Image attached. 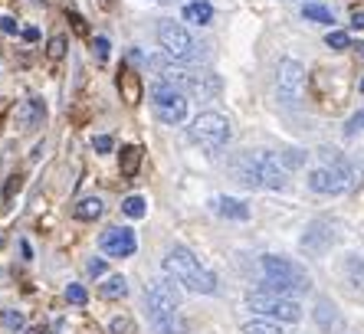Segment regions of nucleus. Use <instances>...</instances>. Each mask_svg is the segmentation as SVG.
Segmentation results:
<instances>
[{"mask_svg":"<svg viewBox=\"0 0 364 334\" xmlns=\"http://www.w3.org/2000/svg\"><path fill=\"white\" fill-rule=\"evenodd\" d=\"M184 20L194 26H207L213 20V7L207 0H194V4H187L184 7Z\"/></svg>","mask_w":364,"mask_h":334,"instance_id":"16","label":"nucleus"},{"mask_svg":"<svg viewBox=\"0 0 364 334\" xmlns=\"http://www.w3.org/2000/svg\"><path fill=\"white\" fill-rule=\"evenodd\" d=\"M151 109L154 115H158V122H164V125H181L187 118V95L181 92L178 85L171 82H158L151 89Z\"/></svg>","mask_w":364,"mask_h":334,"instance_id":"7","label":"nucleus"},{"mask_svg":"<svg viewBox=\"0 0 364 334\" xmlns=\"http://www.w3.org/2000/svg\"><path fill=\"white\" fill-rule=\"evenodd\" d=\"M351 26H358V30H361V26H364V14H355V17H351Z\"/></svg>","mask_w":364,"mask_h":334,"instance_id":"37","label":"nucleus"},{"mask_svg":"<svg viewBox=\"0 0 364 334\" xmlns=\"http://www.w3.org/2000/svg\"><path fill=\"white\" fill-rule=\"evenodd\" d=\"M102 213H105L102 197H82V200L73 207V217H76V220H99Z\"/></svg>","mask_w":364,"mask_h":334,"instance_id":"17","label":"nucleus"},{"mask_svg":"<svg viewBox=\"0 0 364 334\" xmlns=\"http://www.w3.org/2000/svg\"><path fill=\"white\" fill-rule=\"evenodd\" d=\"M315 321L325 328V331H331V328H338L341 321H338V311H335V305L331 301H318V308H315Z\"/></svg>","mask_w":364,"mask_h":334,"instance_id":"20","label":"nucleus"},{"mask_svg":"<svg viewBox=\"0 0 364 334\" xmlns=\"http://www.w3.org/2000/svg\"><path fill=\"white\" fill-rule=\"evenodd\" d=\"M259 269H263V282H266V292H276V295H302L312 289V279L305 272L299 262L286 259V256H263L259 259Z\"/></svg>","mask_w":364,"mask_h":334,"instance_id":"3","label":"nucleus"},{"mask_svg":"<svg viewBox=\"0 0 364 334\" xmlns=\"http://www.w3.org/2000/svg\"><path fill=\"white\" fill-rule=\"evenodd\" d=\"M358 131H364V109L358 112V115L348 118V125H345V134H348V138H351V134H358Z\"/></svg>","mask_w":364,"mask_h":334,"instance_id":"30","label":"nucleus"},{"mask_svg":"<svg viewBox=\"0 0 364 334\" xmlns=\"http://www.w3.org/2000/svg\"><path fill=\"white\" fill-rule=\"evenodd\" d=\"M30 334H53V331H46V328H36V331H30Z\"/></svg>","mask_w":364,"mask_h":334,"instance_id":"38","label":"nucleus"},{"mask_svg":"<svg viewBox=\"0 0 364 334\" xmlns=\"http://www.w3.org/2000/svg\"><path fill=\"white\" fill-rule=\"evenodd\" d=\"M23 40L36 43V40H40V30H33V26H26V30H23Z\"/></svg>","mask_w":364,"mask_h":334,"instance_id":"35","label":"nucleus"},{"mask_svg":"<svg viewBox=\"0 0 364 334\" xmlns=\"http://www.w3.org/2000/svg\"><path fill=\"white\" fill-rule=\"evenodd\" d=\"M144 308H148V325L154 334H187V321L181 315V298L174 292V282H168V279L148 282Z\"/></svg>","mask_w":364,"mask_h":334,"instance_id":"1","label":"nucleus"},{"mask_svg":"<svg viewBox=\"0 0 364 334\" xmlns=\"http://www.w3.org/2000/svg\"><path fill=\"white\" fill-rule=\"evenodd\" d=\"M0 321H4L10 331H20V328H23V315H20V311H4V315H0Z\"/></svg>","mask_w":364,"mask_h":334,"instance_id":"29","label":"nucleus"},{"mask_svg":"<svg viewBox=\"0 0 364 334\" xmlns=\"http://www.w3.org/2000/svg\"><path fill=\"white\" fill-rule=\"evenodd\" d=\"M237 177L246 187H269V190H279L289 181V167L282 164L279 154L272 151H256V154H246L237 164Z\"/></svg>","mask_w":364,"mask_h":334,"instance_id":"4","label":"nucleus"},{"mask_svg":"<svg viewBox=\"0 0 364 334\" xmlns=\"http://www.w3.org/2000/svg\"><path fill=\"white\" fill-rule=\"evenodd\" d=\"M99 295L102 298H125L128 295V279L125 276H109L99 285Z\"/></svg>","mask_w":364,"mask_h":334,"instance_id":"18","label":"nucleus"},{"mask_svg":"<svg viewBox=\"0 0 364 334\" xmlns=\"http://www.w3.org/2000/svg\"><path fill=\"white\" fill-rule=\"evenodd\" d=\"M69 17V23H73V30H76L79 36H89V26H85V20L79 17V14H66Z\"/></svg>","mask_w":364,"mask_h":334,"instance_id":"31","label":"nucleus"},{"mask_svg":"<svg viewBox=\"0 0 364 334\" xmlns=\"http://www.w3.org/2000/svg\"><path fill=\"white\" fill-rule=\"evenodd\" d=\"M0 30H4V33H17V23H14V17H0Z\"/></svg>","mask_w":364,"mask_h":334,"instance_id":"34","label":"nucleus"},{"mask_svg":"<svg viewBox=\"0 0 364 334\" xmlns=\"http://www.w3.org/2000/svg\"><path fill=\"white\" fill-rule=\"evenodd\" d=\"M302 82H305V69L296 59H282L276 69V89H279L282 102H296L302 95Z\"/></svg>","mask_w":364,"mask_h":334,"instance_id":"11","label":"nucleus"},{"mask_svg":"<svg viewBox=\"0 0 364 334\" xmlns=\"http://www.w3.org/2000/svg\"><path fill=\"white\" fill-rule=\"evenodd\" d=\"M99 246L112 259H128V256H135V249H138V236H135V230H128V226H112V230L102 233Z\"/></svg>","mask_w":364,"mask_h":334,"instance_id":"10","label":"nucleus"},{"mask_svg":"<svg viewBox=\"0 0 364 334\" xmlns=\"http://www.w3.org/2000/svg\"><path fill=\"white\" fill-rule=\"evenodd\" d=\"M122 213L132 220H141L144 213H148V203H144V197H138V193H132V197H125L122 200Z\"/></svg>","mask_w":364,"mask_h":334,"instance_id":"21","label":"nucleus"},{"mask_svg":"<svg viewBox=\"0 0 364 334\" xmlns=\"http://www.w3.org/2000/svg\"><path fill=\"white\" fill-rule=\"evenodd\" d=\"M331 242H335V226H331L328 220H318V223H312L309 230H305L302 249L305 252H315V256H322Z\"/></svg>","mask_w":364,"mask_h":334,"instance_id":"12","label":"nucleus"},{"mask_svg":"<svg viewBox=\"0 0 364 334\" xmlns=\"http://www.w3.org/2000/svg\"><path fill=\"white\" fill-rule=\"evenodd\" d=\"M161 4H171V0H161Z\"/></svg>","mask_w":364,"mask_h":334,"instance_id":"41","label":"nucleus"},{"mask_svg":"<svg viewBox=\"0 0 364 334\" xmlns=\"http://www.w3.org/2000/svg\"><path fill=\"white\" fill-rule=\"evenodd\" d=\"M119 92L125 99V105H138L141 102V75L135 69H122L119 72Z\"/></svg>","mask_w":364,"mask_h":334,"instance_id":"13","label":"nucleus"},{"mask_svg":"<svg viewBox=\"0 0 364 334\" xmlns=\"http://www.w3.org/2000/svg\"><path fill=\"white\" fill-rule=\"evenodd\" d=\"M243 334H279V328H276V321H266V318H259V321H246Z\"/></svg>","mask_w":364,"mask_h":334,"instance_id":"23","label":"nucleus"},{"mask_svg":"<svg viewBox=\"0 0 364 334\" xmlns=\"http://www.w3.org/2000/svg\"><path fill=\"white\" fill-rule=\"evenodd\" d=\"M112 334H132V318L119 315V318H112V325H109Z\"/></svg>","mask_w":364,"mask_h":334,"instance_id":"28","label":"nucleus"},{"mask_svg":"<svg viewBox=\"0 0 364 334\" xmlns=\"http://www.w3.org/2000/svg\"><path fill=\"white\" fill-rule=\"evenodd\" d=\"M246 305L256 311V315H263L266 321H286V325H296L302 321V305L296 298H289V295H276V292H250L246 295Z\"/></svg>","mask_w":364,"mask_h":334,"instance_id":"5","label":"nucleus"},{"mask_svg":"<svg viewBox=\"0 0 364 334\" xmlns=\"http://www.w3.org/2000/svg\"><path fill=\"white\" fill-rule=\"evenodd\" d=\"M66 298L73 301V305H79V308H82L85 301H89V292H85L82 285H69V289H66Z\"/></svg>","mask_w":364,"mask_h":334,"instance_id":"25","label":"nucleus"},{"mask_svg":"<svg viewBox=\"0 0 364 334\" xmlns=\"http://www.w3.org/2000/svg\"><path fill=\"white\" fill-rule=\"evenodd\" d=\"M158 43L171 59H191L197 50V40L187 33V26L174 23V20H161L158 23Z\"/></svg>","mask_w":364,"mask_h":334,"instance_id":"8","label":"nucleus"},{"mask_svg":"<svg viewBox=\"0 0 364 334\" xmlns=\"http://www.w3.org/2000/svg\"><path fill=\"white\" fill-rule=\"evenodd\" d=\"M20 249H23V259H33V249H30V242H20Z\"/></svg>","mask_w":364,"mask_h":334,"instance_id":"36","label":"nucleus"},{"mask_svg":"<svg viewBox=\"0 0 364 334\" xmlns=\"http://www.w3.org/2000/svg\"><path fill=\"white\" fill-rule=\"evenodd\" d=\"M191 141L200 144L203 151H220L230 141V122L220 112H200V115L191 122Z\"/></svg>","mask_w":364,"mask_h":334,"instance_id":"6","label":"nucleus"},{"mask_svg":"<svg viewBox=\"0 0 364 334\" xmlns=\"http://www.w3.org/2000/svg\"><path fill=\"white\" fill-rule=\"evenodd\" d=\"M46 56H50V63H60L66 56V36H53L50 46H46Z\"/></svg>","mask_w":364,"mask_h":334,"instance_id":"24","label":"nucleus"},{"mask_svg":"<svg viewBox=\"0 0 364 334\" xmlns=\"http://www.w3.org/2000/svg\"><path fill=\"white\" fill-rule=\"evenodd\" d=\"M102 7H112V0H102Z\"/></svg>","mask_w":364,"mask_h":334,"instance_id":"39","label":"nucleus"},{"mask_svg":"<svg viewBox=\"0 0 364 334\" xmlns=\"http://www.w3.org/2000/svg\"><path fill=\"white\" fill-rule=\"evenodd\" d=\"M138 164H141V148L138 144H125L122 148V177H135Z\"/></svg>","mask_w":364,"mask_h":334,"instance_id":"19","label":"nucleus"},{"mask_svg":"<svg viewBox=\"0 0 364 334\" xmlns=\"http://www.w3.org/2000/svg\"><path fill=\"white\" fill-rule=\"evenodd\" d=\"M302 17L312 20V23H335V17H331V10L322 7V4H305L302 7Z\"/></svg>","mask_w":364,"mask_h":334,"instance_id":"22","label":"nucleus"},{"mask_svg":"<svg viewBox=\"0 0 364 334\" xmlns=\"http://www.w3.org/2000/svg\"><path fill=\"white\" fill-rule=\"evenodd\" d=\"M105 272V262L102 259H89V276H102Z\"/></svg>","mask_w":364,"mask_h":334,"instance_id":"33","label":"nucleus"},{"mask_svg":"<svg viewBox=\"0 0 364 334\" xmlns=\"http://www.w3.org/2000/svg\"><path fill=\"white\" fill-rule=\"evenodd\" d=\"M213 210L227 220H250V207L233 200V197H217V200H213Z\"/></svg>","mask_w":364,"mask_h":334,"instance_id":"15","label":"nucleus"},{"mask_svg":"<svg viewBox=\"0 0 364 334\" xmlns=\"http://www.w3.org/2000/svg\"><path fill=\"white\" fill-rule=\"evenodd\" d=\"M92 148L99 151V154H105V151H112V138H109V134H99V138L92 141Z\"/></svg>","mask_w":364,"mask_h":334,"instance_id":"32","label":"nucleus"},{"mask_svg":"<svg viewBox=\"0 0 364 334\" xmlns=\"http://www.w3.org/2000/svg\"><path fill=\"white\" fill-rule=\"evenodd\" d=\"M0 246H4V233H0Z\"/></svg>","mask_w":364,"mask_h":334,"instance_id":"40","label":"nucleus"},{"mask_svg":"<svg viewBox=\"0 0 364 334\" xmlns=\"http://www.w3.org/2000/svg\"><path fill=\"white\" fill-rule=\"evenodd\" d=\"M309 187L315 193H345L351 187V167L348 164H325V167H315L309 174Z\"/></svg>","mask_w":364,"mask_h":334,"instance_id":"9","label":"nucleus"},{"mask_svg":"<svg viewBox=\"0 0 364 334\" xmlns=\"http://www.w3.org/2000/svg\"><path fill=\"white\" fill-rule=\"evenodd\" d=\"M92 53H95V59H99V63H105V59H109V36H95V40H92Z\"/></svg>","mask_w":364,"mask_h":334,"instance_id":"26","label":"nucleus"},{"mask_svg":"<svg viewBox=\"0 0 364 334\" xmlns=\"http://www.w3.org/2000/svg\"><path fill=\"white\" fill-rule=\"evenodd\" d=\"M161 266L174 282L184 285L187 292H194V295H213L217 292V276H213L210 269L203 266L187 246H174V249L164 256Z\"/></svg>","mask_w":364,"mask_h":334,"instance_id":"2","label":"nucleus"},{"mask_svg":"<svg viewBox=\"0 0 364 334\" xmlns=\"http://www.w3.org/2000/svg\"><path fill=\"white\" fill-rule=\"evenodd\" d=\"M43 118H46V105H43L40 99H33V95H30V99H23L20 102V109H17V122L23 128H36L43 122Z\"/></svg>","mask_w":364,"mask_h":334,"instance_id":"14","label":"nucleus"},{"mask_svg":"<svg viewBox=\"0 0 364 334\" xmlns=\"http://www.w3.org/2000/svg\"><path fill=\"white\" fill-rule=\"evenodd\" d=\"M325 46H331V50H348L351 40H348V33H328L325 36Z\"/></svg>","mask_w":364,"mask_h":334,"instance_id":"27","label":"nucleus"}]
</instances>
